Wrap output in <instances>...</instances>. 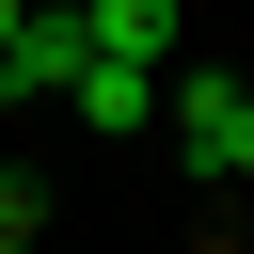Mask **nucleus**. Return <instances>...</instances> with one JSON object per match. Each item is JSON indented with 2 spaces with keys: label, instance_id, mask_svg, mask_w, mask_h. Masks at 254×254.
<instances>
[{
  "label": "nucleus",
  "instance_id": "1",
  "mask_svg": "<svg viewBox=\"0 0 254 254\" xmlns=\"http://www.w3.org/2000/svg\"><path fill=\"white\" fill-rule=\"evenodd\" d=\"M159 127L190 143V175H206V190H238V175H254V79H238V64L159 79Z\"/></svg>",
  "mask_w": 254,
  "mask_h": 254
},
{
  "label": "nucleus",
  "instance_id": "2",
  "mask_svg": "<svg viewBox=\"0 0 254 254\" xmlns=\"http://www.w3.org/2000/svg\"><path fill=\"white\" fill-rule=\"evenodd\" d=\"M79 79V0H16V32H0V95H64Z\"/></svg>",
  "mask_w": 254,
  "mask_h": 254
},
{
  "label": "nucleus",
  "instance_id": "3",
  "mask_svg": "<svg viewBox=\"0 0 254 254\" xmlns=\"http://www.w3.org/2000/svg\"><path fill=\"white\" fill-rule=\"evenodd\" d=\"M64 111H95V127H159V64H127V48H79Z\"/></svg>",
  "mask_w": 254,
  "mask_h": 254
},
{
  "label": "nucleus",
  "instance_id": "4",
  "mask_svg": "<svg viewBox=\"0 0 254 254\" xmlns=\"http://www.w3.org/2000/svg\"><path fill=\"white\" fill-rule=\"evenodd\" d=\"M175 16H190V0H79V48H127V64H175Z\"/></svg>",
  "mask_w": 254,
  "mask_h": 254
},
{
  "label": "nucleus",
  "instance_id": "5",
  "mask_svg": "<svg viewBox=\"0 0 254 254\" xmlns=\"http://www.w3.org/2000/svg\"><path fill=\"white\" fill-rule=\"evenodd\" d=\"M0 238H48V190L32 175H0Z\"/></svg>",
  "mask_w": 254,
  "mask_h": 254
},
{
  "label": "nucleus",
  "instance_id": "6",
  "mask_svg": "<svg viewBox=\"0 0 254 254\" xmlns=\"http://www.w3.org/2000/svg\"><path fill=\"white\" fill-rule=\"evenodd\" d=\"M0 254H48V238H0Z\"/></svg>",
  "mask_w": 254,
  "mask_h": 254
},
{
  "label": "nucleus",
  "instance_id": "7",
  "mask_svg": "<svg viewBox=\"0 0 254 254\" xmlns=\"http://www.w3.org/2000/svg\"><path fill=\"white\" fill-rule=\"evenodd\" d=\"M0 32H16V0H0Z\"/></svg>",
  "mask_w": 254,
  "mask_h": 254
}]
</instances>
